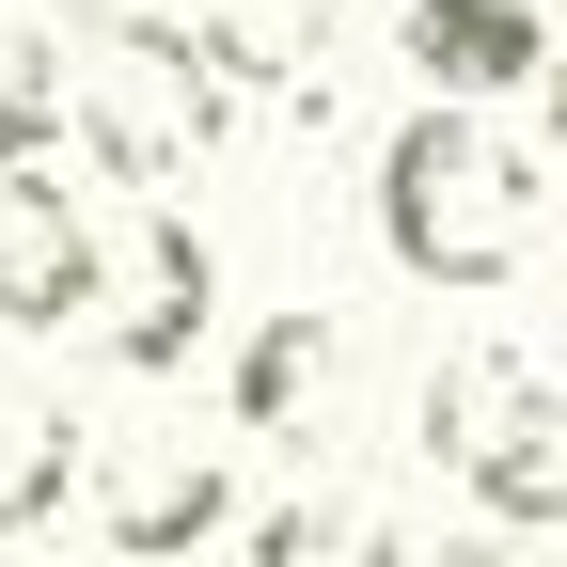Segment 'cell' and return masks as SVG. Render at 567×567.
I'll use <instances>...</instances> for the list:
<instances>
[{"label": "cell", "instance_id": "ba28073f", "mask_svg": "<svg viewBox=\"0 0 567 567\" xmlns=\"http://www.w3.org/2000/svg\"><path fill=\"white\" fill-rule=\"evenodd\" d=\"M331 394H347V316H331V300L268 316V331L237 347V425H268V442H300Z\"/></svg>", "mask_w": 567, "mask_h": 567}, {"label": "cell", "instance_id": "9c48e42d", "mask_svg": "<svg viewBox=\"0 0 567 567\" xmlns=\"http://www.w3.org/2000/svg\"><path fill=\"white\" fill-rule=\"evenodd\" d=\"M331 17L347 0H205V48H221V80H268V95L331 111Z\"/></svg>", "mask_w": 567, "mask_h": 567}, {"label": "cell", "instance_id": "8fae6325", "mask_svg": "<svg viewBox=\"0 0 567 567\" xmlns=\"http://www.w3.org/2000/svg\"><path fill=\"white\" fill-rule=\"evenodd\" d=\"M63 126H80V63L48 32H0V174H48Z\"/></svg>", "mask_w": 567, "mask_h": 567}, {"label": "cell", "instance_id": "7c38bea8", "mask_svg": "<svg viewBox=\"0 0 567 567\" xmlns=\"http://www.w3.org/2000/svg\"><path fill=\"white\" fill-rule=\"evenodd\" d=\"M252 551H268V567H394V520L363 505V488H331V505H268Z\"/></svg>", "mask_w": 567, "mask_h": 567}, {"label": "cell", "instance_id": "4fadbf2b", "mask_svg": "<svg viewBox=\"0 0 567 567\" xmlns=\"http://www.w3.org/2000/svg\"><path fill=\"white\" fill-rule=\"evenodd\" d=\"M442 567H567V536H520V520H488V536H457Z\"/></svg>", "mask_w": 567, "mask_h": 567}, {"label": "cell", "instance_id": "8992f818", "mask_svg": "<svg viewBox=\"0 0 567 567\" xmlns=\"http://www.w3.org/2000/svg\"><path fill=\"white\" fill-rule=\"evenodd\" d=\"M111 300V221L48 174H0V331H63Z\"/></svg>", "mask_w": 567, "mask_h": 567}, {"label": "cell", "instance_id": "5b68a950", "mask_svg": "<svg viewBox=\"0 0 567 567\" xmlns=\"http://www.w3.org/2000/svg\"><path fill=\"white\" fill-rule=\"evenodd\" d=\"M95 536L126 567H189L221 536V442H189V425H111L95 442Z\"/></svg>", "mask_w": 567, "mask_h": 567}, {"label": "cell", "instance_id": "30bf717a", "mask_svg": "<svg viewBox=\"0 0 567 567\" xmlns=\"http://www.w3.org/2000/svg\"><path fill=\"white\" fill-rule=\"evenodd\" d=\"M80 473H95V425H63L48 394H0V536H32Z\"/></svg>", "mask_w": 567, "mask_h": 567}, {"label": "cell", "instance_id": "277c9868", "mask_svg": "<svg viewBox=\"0 0 567 567\" xmlns=\"http://www.w3.org/2000/svg\"><path fill=\"white\" fill-rule=\"evenodd\" d=\"M95 316H111V363L126 379H174L189 347H205V316H221V268H205V237L174 221L158 189L111 205V300Z\"/></svg>", "mask_w": 567, "mask_h": 567}, {"label": "cell", "instance_id": "5bb4252c", "mask_svg": "<svg viewBox=\"0 0 567 567\" xmlns=\"http://www.w3.org/2000/svg\"><path fill=\"white\" fill-rule=\"evenodd\" d=\"M551 142H567V48H551Z\"/></svg>", "mask_w": 567, "mask_h": 567}, {"label": "cell", "instance_id": "3957f363", "mask_svg": "<svg viewBox=\"0 0 567 567\" xmlns=\"http://www.w3.org/2000/svg\"><path fill=\"white\" fill-rule=\"evenodd\" d=\"M80 142H95V174L174 189L221 142V48L205 32H80Z\"/></svg>", "mask_w": 567, "mask_h": 567}, {"label": "cell", "instance_id": "6da1fadb", "mask_svg": "<svg viewBox=\"0 0 567 567\" xmlns=\"http://www.w3.org/2000/svg\"><path fill=\"white\" fill-rule=\"evenodd\" d=\"M379 237H394L410 284H505L551 237V189L488 111H410L379 142Z\"/></svg>", "mask_w": 567, "mask_h": 567}, {"label": "cell", "instance_id": "52a82bcc", "mask_svg": "<svg viewBox=\"0 0 567 567\" xmlns=\"http://www.w3.org/2000/svg\"><path fill=\"white\" fill-rule=\"evenodd\" d=\"M394 48H410L425 111H488V95L551 80V32H536V0H410V17H394Z\"/></svg>", "mask_w": 567, "mask_h": 567}, {"label": "cell", "instance_id": "7a4b0ae2", "mask_svg": "<svg viewBox=\"0 0 567 567\" xmlns=\"http://www.w3.org/2000/svg\"><path fill=\"white\" fill-rule=\"evenodd\" d=\"M410 442H425V473H457L488 520L567 536V394L520 347H442L425 394H410Z\"/></svg>", "mask_w": 567, "mask_h": 567}]
</instances>
